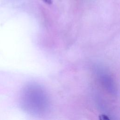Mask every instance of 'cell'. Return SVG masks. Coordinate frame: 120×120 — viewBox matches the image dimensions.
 Masks as SVG:
<instances>
[{"instance_id": "1", "label": "cell", "mask_w": 120, "mask_h": 120, "mask_svg": "<svg viewBox=\"0 0 120 120\" xmlns=\"http://www.w3.org/2000/svg\"><path fill=\"white\" fill-rule=\"evenodd\" d=\"M43 1L46 3L47 4H51L52 2V0H43Z\"/></svg>"}]
</instances>
